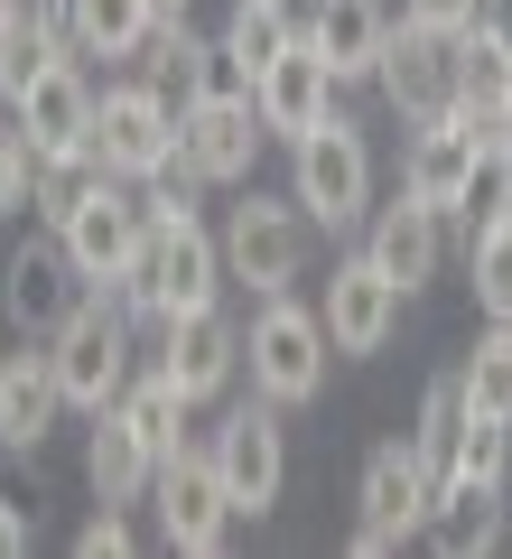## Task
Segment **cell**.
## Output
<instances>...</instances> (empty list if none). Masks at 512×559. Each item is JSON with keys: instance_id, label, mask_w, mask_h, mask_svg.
I'll return each mask as SVG.
<instances>
[{"instance_id": "6da1fadb", "label": "cell", "mask_w": 512, "mask_h": 559, "mask_svg": "<svg viewBox=\"0 0 512 559\" xmlns=\"http://www.w3.org/2000/svg\"><path fill=\"white\" fill-rule=\"evenodd\" d=\"M103 289L131 308V326H168L187 308H215L224 299V234L205 215H158L140 234V261L121 280H103Z\"/></svg>"}, {"instance_id": "7a4b0ae2", "label": "cell", "mask_w": 512, "mask_h": 559, "mask_svg": "<svg viewBox=\"0 0 512 559\" xmlns=\"http://www.w3.org/2000/svg\"><path fill=\"white\" fill-rule=\"evenodd\" d=\"M224 280H242L252 299H271V289H298L308 280V252H317V215L298 197H271V187H252V197L224 205Z\"/></svg>"}, {"instance_id": "3957f363", "label": "cell", "mask_w": 512, "mask_h": 559, "mask_svg": "<svg viewBox=\"0 0 512 559\" xmlns=\"http://www.w3.org/2000/svg\"><path fill=\"white\" fill-rule=\"evenodd\" d=\"M326 318L317 308H298L289 289H271V299L252 308V326H242V373H252L261 401H279V411H308L317 392H326Z\"/></svg>"}, {"instance_id": "277c9868", "label": "cell", "mask_w": 512, "mask_h": 559, "mask_svg": "<svg viewBox=\"0 0 512 559\" xmlns=\"http://www.w3.org/2000/svg\"><path fill=\"white\" fill-rule=\"evenodd\" d=\"M47 355H57L66 411H112V401H121V382H131V308H121L112 289L94 280V289H84V299L57 318Z\"/></svg>"}, {"instance_id": "5b68a950", "label": "cell", "mask_w": 512, "mask_h": 559, "mask_svg": "<svg viewBox=\"0 0 512 559\" xmlns=\"http://www.w3.org/2000/svg\"><path fill=\"white\" fill-rule=\"evenodd\" d=\"M289 197L308 205L326 234L364 224V215H373V140H364L345 112H326L317 131H298L289 140Z\"/></svg>"}, {"instance_id": "8992f818", "label": "cell", "mask_w": 512, "mask_h": 559, "mask_svg": "<svg viewBox=\"0 0 512 559\" xmlns=\"http://www.w3.org/2000/svg\"><path fill=\"white\" fill-rule=\"evenodd\" d=\"M94 168L103 178H131V187H150L158 168H178V103L158 94L150 75L140 84H103V103H94Z\"/></svg>"}, {"instance_id": "52a82bcc", "label": "cell", "mask_w": 512, "mask_h": 559, "mask_svg": "<svg viewBox=\"0 0 512 559\" xmlns=\"http://www.w3.org/2000/svg\"><path fill=\"white\" fill-rule=\"evenodd\" d=\"M373 84H382V103H392L410 131H419V121L466 112V57H456L448 28H419V20H392V47H382Z\"/></svg>"}, {"instance_id": "ba28073f", "label": "cell", "mask_w": 512, "mask_h": 559, "mask_svg": "<svg viewBox=\"0 0 512 559\" xmlns=\"http://www.w3.org/2000/svg\"><path fill=\"white\" fill-rule=\"evenodd\" d=\"M205 457H215L224 495H234V513H271L279 485H289V429H279V401H234V411L205 429Z\"/></svg>"}, {"instance_id": "9c48e42d", "label": "cell", "mask_w": 512, "mask_h": 559, "mask_svg": "<svg viewBox=\"0 0 512 559\" xmlns=\"http://www.w3.org/2000/svg\"><path fill=\"white\" fill-rule=\"evenodd\" d=\"M261 140H271V121H261L252 84H215V94H197L178 112V159L197 168L205 187H242L261 159Z\"/></svg>"}, {"instance_id": "30bf717a", "label": "cell", "mask_w": 512, "mask_h": 559, "mask_svg": "<svg viewBox=\"0 0 512 559\" xmlns=\"http://www.w3.org/2000/svg\"><path fill=\"white\" fill-rule=\"evenodd\" d=\"M150 503H158V540H168V550H187V559H215L224 540H234V522H242L205 448H178V457H158Z\"/></svg>"}, {"instance_id": "8fae6325", "label": "cell", "mask_w": 512, "mask_h": 559, "mask_svg": "<svg viewBox=\"0 0 512 559\" xmlns=\"http://www.w3.org/2000/svg\"><path fill=\"white\" fill-rule=\"evenodd\" d=\"M140 234H150V215H140V187L131 178H94L75 205H66V224H57V242L75 252L84 280H121L140 261Z\"/></svg>"}, {"instance_id": "7c38bea8", "label": "cell", "mask_w": 512, "mask_h": 559, "mask_svg": "<svg viewBox=\"0 0 512 559\" xmlns=\"http://www.w3.org/2000/svg\"><path fill=\"white\" fill-rule=\"evenodd\" d=\"M84 289H94V280L75 271V252L57 242V224H47V234H28L20 252L0 261V308H10V326H20V336H57V318L84 299Z\"/></svg>"}, {"instance_id": "4fadbf2b", "label": "cell", "mask_w": 512, "mask_h": 559, "mask_svg": "<svg viewBox=\"0 0 512 559\" xmlns=\"http://www.w3.org/2000/svg\"><path fill=\"white\" fill-rule=\"evenodd\" d=\"M401 299H410V289H401L373 252L335 261V271H326V345H335V355H382L392 326H401Z\"/></svg>"}, {"instance_id": "5bb4252c", "label": "cell", "mask_w": 512, "mask_h": 559, "mask_svg": "<svg viewBox=\"0 0 512 559\" xmlns=\"http://www.w3.org/2000/svg\"><path fill=\"white\" fill-rule=\"evenodd\" d=\"M158 373L178 382L197 411L224 401L234 373H242V326L224 318V308H187V318H168V326H158Z\"/></svg>"}, {"instance_id": "9a60e30c", "label": "cell", "mask_w": 512, "mask_h": 559, "mask_svg": "<svg viewBox=\"0 0 512 559\" xmlns=\"http://www.w3.org/2000/svg\"><path fill=\"white\" fill-rule=\"evenodd\" d=\"M94 103H103V94L84 84V66L57 57L20 103H10V112H20V131H28L38 159H94Z\"/></svg>"}, {"instance_id": "2e32d148", "label": "cell", "mask_w": 512, "mask_h": 559, "mask_svg": "<svg viewBox=\"0 0 512 559\" xmlns=\"http://www.w3.org/2000/svg\"><path fill=\"white\" fill-rule=\"evenodd\" d=\"M298 38L326 57V75H335V84H373L382 47H392V0H308Z\"/></svg>"}, {"instance_id": "e0dca14e", "label": "cell", "mask_w": 512, "mask_h": 559, "mask_svg": "<svg viewBox=\"0 0 512 559\" xmlns=\"http://www.w3.org/2000/svg\"><path fill=\"white\" fill-rule=\"evenodd\" d=\"M438 495H448V485L429 476V457H419L410 439H382L373 457H364V522H382L392 540H419V532H429Z\"/></svg>"}, {"instance_id": "ac0fdd59", "label": "cell", "mask_w": 512, "mask_h": 559, "mask_svg": "<svg viewBox=\"0 0 512 559\" xmlns=\"http://www.w3.org/2000/svg\"><path fill=\"white\" fill-rule=\"evenodd\" d=\"M57 411H66V382H57V355L38 336V345H20V355L0 364V457H38Z\"/></svg>"}, {"instance_id": "d6986e66", "label": "cell", "mask_w": 512, "mask_h": 559, "mask_svg": "<svg viewBox=\"0 0 512 559\" xmlns=\"http://www.w3.org/2000/svg\"><path fill=\"white\" fill-rule=\"evenodd\" d=\"M364 252H373L382 271H392L401 289L419 299V289L438 280V261H448V215H438V205H419L410 187H401L392 205H373V234H364Z\"/></svg>"}, {"instance_id": "ffe728a7", "label": "cell", "mask_w": 512, "mask_h": 559, "mask_svg": "<svg viewBox=\"0 0 512 559\" xmlns=\"http://www.w3.org/2000/svg\"><path fill=\"white\" fill-rule=\"evenodd\" d=\"M475 150H485V112L419 121L410 159H401V187H410L419 205H438V215H456V197H466V168H475Z\"/></svg>"}, {"instance_id": "44dd1931", "label": "cell", "mask_w": 512, "mask_h": 559, "mask_svg": "<svg viewBox=\"0 0 512 559\" xmlns=\"http://www.w3.org/2000/svg\"><path fill=\"white\" fill-rule=\"evenodd\" d=\"M84 485H94V503H150V485H158V448L140 439L121 411H94V439H84Z\"/></svg>"}, {"instance_id": "7402d4cb", "label": "cell", "mask_w": 512, "mask_h": 559, "mask_svg": "<svg viewBox=\"0 0 512 559\" xmlns=\"http://www.w3.org/2000/svg\"><path fill=\"white\" fill-rule=\"evenodd\" d=\"M252 103H261V121H271V140H298V131H317V121L335 112V75H326V57L298 38L289 57L252 84Z\"/></svg>"}, {"instance_id": "603a6c76", "label": "cell", "mask_w": 512, "mask_h": 559, "mask_svg": "<svg viewBox=\"0 0 512 559\" xmlns=\"http://www.w3.org/2000/svg\"><path fill=\"white\" fill-rule=\"evenodd\" d=\"M298 47V20H289V0H234V20H224L215 57H224V84H261L279 57Z\"/></svg>"}, {"instance_id": "cb8c5ba5", "label": "cell", "mask_w": 512, "mask_h": 559, "mask_svg": "<svg viewBox=\"0 0 512 559\" xmlns=\"http://www.w3.org/2000/svg\"><path fill=\"white\" fill-rule=\"evenodd\" d=\"M140 75L187 112L197 94H215V84H224V57H215V38H197V28L178 20V28H150V38H140Z\"/></svg>"}, {"instance_id": "d4e9b609", "label": "cell", "mask_w": 512, "mask_h": 559, "mask_svg": "<svg viewBox=\"0 0 512 559\" xmlns=\"http://www.w3.org/2000/svg\"><path fill=\"white\" fill-rule=\"evenodd\" d=\"M419 540H429L438 559H485V550H503V485H448Z\"/></svg>"}, {"instance_id": "484cf974", "label": "cell", "mask_w": 512, "mask_h": 559, "mask_svg": "<svg viewBox=\"0 0 512 559\" xmlns=\"http://www.w3.org/2000/svg\"><path fill=\"white\" fill-rule=\"evenodd\" d=\"M112 411L131 419L140 439L158 448V457H178V448H187V411H197V401H187L178 382H168V373L150 364V373H131V382H121V401H112Z\"/></svg>"}, {"instance_id": "4316f807", "label": "cell", "mask_w": 512, "mask_h": 559, "mask_svg": "<svg viewBox=\"0 0 512 559\" xmlns=\"http://www.w3.org/2000/svg\"><path fill=\"white\" fill-rule=\"evenodd\" d=\"M512 215V140L503 131H493V121H485V150H475V168H466V197H456V234H485V224H503Z\"/></svg>"}, {"instance_id": "83f0119b", "label": "cell", "mask_w": 512, "mask_h": 559, "mask_svg": "<svg viewBox=\"0 0 512 559\" xmlns=\"http://www.w3.org/2000/svg\"><path fill=\"white\" fill-rule=\"evenodd\" d=\"M503 476H512V419L466 401V419H456V457H448V485H503Z\"/></svg>"}, {"instance_id": "f1b7e54d", "label": "cell", "mask_w": 512, "mask_h": 559, "mask_svg": "<svg viewBox=\"0 0 512 559\" xmlns=\"http://www.w3.org/2000/svg\"><path fill=\"white\" fill-rule=\"evenodd\" d=\"M456 382H466L475 411H503L512 419V318H485L466 345V364H456Z\"/></svg>"}, {"instance_id": "f546056e", "label": "cell", "mask_w": 512, "mask_h": 559, "mask_svg": "<svg viewBox=\"0 0 512 559\" xmlns=\"http://www.w3.org/2000/svg\"><path fill=\"white\" fill-rule=\"evenodd\" d=\"M150 0H75V38L84 57H140V38H150Z\"/></svg>"}, {"instance_id": "4dcf8cb0", "label": "cell", "mask_w": 512, "mask_h": 559, "mask_svg": "<svg viewBox=\"0 0 512 559\" xmlns=\"http://www.w3.org/2000/svg\"><path fill=\"white\" fill-rule=\"evenodd\" d=\"M456 419H466V382L438 373L429 392H419V419H410V448L429 457V476L448 485V457H456Z\"/></svg>"}, {"instance_id": "1f68e13d", "label": "cell", "mask_w": 512, "mask_h": 559, "mask_svg": "<svg viewBox=\"0 0 512 559\" xmlns=\"http://www.w3.org/2000/svg\"><path fill=\"white\" fill-rule=\"evenodd\" d=\"M47 66H57V47H47V28L28 20V0H20V10H0V103H20Z\"/></svg>"}, {"instance_id": "d6a6232c", "label": "cell", "mask_w": 512, "mask_h": 559, "mask_svg": "<svg viewBox=\"0 0 512 559\" xmlns=\"http://www.w3.org/2000/svg\"><path fill=\"white\" fill-rule=\"evenodd\" d=\"M466 280H475V318H512V215L466 242Z\"/></svg>"}, {"instance_id": "836d02e7", "label": "cell", "mask_w": 512, "mask_h": 559, "mask_svg": "<svg viewBox=\"0 0 512 559\" xmlns=\"http://www.w3.org/2000/svg\"><path fill=\"white\" fill-rule=\"evenodd\" d=\"M456 57H466V112H493V103H503V84H512V47L475 20L466 38H456Z\"/></svg>"}, {"instance_id": "e575fe53", "label": "cell", "mask_w": 512, "mask_h": 559, "mask_svg": "<svg viewBox=\"0 0 512 559\" xmlns=\"http://www.w3.org/2000/svg\"><path fill=\"white\" fill-rule=\"evenodd\" d=\"M28 187H38V150H28L20 112L0 121V215H28Z\"/></svg>"}, {"instance_id": "d590c367", "label": "cell", "mask_w": 512, "mask_h": 559, "mask_svg": "<svg viewBox=\"0 0 512 559\" xmlns=\"http://www.w3.org/2000/svg\"><path fill=\"white\" fill-rule=\"evenodd\" d=\"M75 559H131V522H121V503H103V513L75 532Z\"/></svg>"}, {"instance_id": "8d00e7d4", "label": "cell", "mask_w": 512, "mask_h": 559, "mask_svg": "<svg viewBox=\"0 0 512 559\" xmlns=\"http://www.w3.org/2000/svg\"><path fill=\"white\" fill-rule=\"evenodd\" d=\"M401 20H419V28H448V38H466V28L485 20V0H401Z\"/></svg>"}, {"instance_id": "74e56055", "label": "cell", "mask_w": 512, "mask_h": 559, "mask_svg": "<svg viewBox=\"0 0 512 559\" xmlns=\"http://www.w3.org/2000/svg\"><path fill=\"white\" fill-rule=\"evenodd\" d=\"M28 20L47 28V47H57V57H84V38H75V0H28Z\"/></svg>"}, {"instance_id": "f35d334b", "label": "cell", "mask_w": 512, "mask_h": 559, "mask_svg": "<svg viewBox=\"0 0 512 559\" xmlns=\"http://www.w3.org/2000/svg\"><path fill=\"white\" fill-rule=\"evenodd\" d=\"M28 540H38V513L0 485V559H28Z\"/></svg>"}, {"instance_id": "ab89813d", "label": "cell", "mask_w": 512, "mask_h": 559, "mask_svg": "<svg viewBox=\"0 0 512 559\" xmlns=\"http://www.w3.org/2000/svg\"><path fill=\"white\" fill-rule=\"evenodd\" d=\"M345 550H355V559H382V550H401V540L382 532V522H355V540H345Z\"/></svg>"}, {"instance_id": "60d3db41", "label": "cell", "mask_w": 512, "mask_h": 559, "mask_svg": "<svg viewBox=\"0 0 512 559\" xmlns=\"http://www.w3.org/2000/svg\"><path fill=\"white\" fill-rule=\"evenodd\" d=\"M150 20H158V28H178V20H187V0H150Z\"/></svg>"}, {"instance_id": "b9f144b4", "label": "cell", "mask_w": 512, "mask_h": 559, "mask_svg": "<svg viewBox=\"0 0 512 559\" xmlns=\"http://www.w3.org/2000/svg\"><path fill=\"white\" fill-rule=\"evenodd\" d=\"M485 121H493V131H503V140H512V84H503V103H493V112H485Z\"/></svg>"}, {"instance_id": "7bdbcfd3", "label": "cell", "mask_w": 512, "mask_h": 559, "mask_svg": "<svg viewBox=\"0 0 512 559\" xmlns=\"http://www.w3.org/2000/svg\"><path fill=\"white\" fill-rule=\"evenodd\" d=\"M0 10H20V0H0Z\"/></svg>"}, {"instance_id": "ee69618b", "label": "cell", "mask_w": 512, "mask_h": 559, "mask_svg": "<svg viewBox=\"0 0 512 559\" xmlns=\"http://www.w3.org/2000/svg\"><path fill=\"white\" fill-rule=\"evenodd\" d=\"M0 364H10V345H0Z\"/></svg>"}]
</instances>
